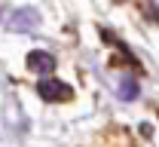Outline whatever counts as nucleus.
<instances>
[{"label": "nucleus", "mask_w": 159, "mask_h": 147, "mask_svg": "<svg viewBox=\"0 0 159 147\" xmlns=\"http://www.w3.org/2000/svg\"><path fill=\"white\" fill-rule=\"evenodd\" d=\"M37 92H40V98H46V101H70L74 98V89L67 83H61V80H55V77H43Z\"/></svg>", "instance_id": "f257e3e1"}, {"label": "nucleus", "mask_w": 159, "mask_h": 147, "mask_svg": "<svg viewBox=\"0 0 159 147\" xmlns=\"http://www.w3.org/2000/svg\"><path fill=\"white\" fill-rule=\"evenodd\" d=\"M28 67H31V71H37V74H52V71H55V58H52L49 52L34 49V52L28 55Z\"/></svg>", "instance_id": "f03ea898"}, {"label": "nucleus", "mask_w": 159, "mask_h": 147, "mask_svg": "<svg viewBox=\"0 0 159 147\" xmlns=\"http://www.w3.org/2000/svg\"><path fill=\"white\" fill-rule=\"evenodd\" d=\"M135 95H138V86H135L129 77H125V80H122V98H125V101H132Z\"/></svg>", "instance_id": "7ed1b4c3"}]
</instances>
